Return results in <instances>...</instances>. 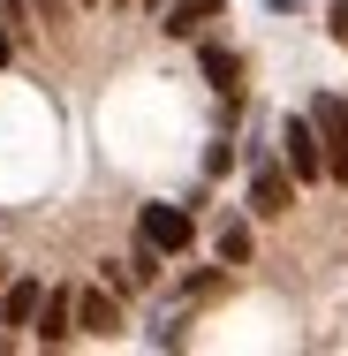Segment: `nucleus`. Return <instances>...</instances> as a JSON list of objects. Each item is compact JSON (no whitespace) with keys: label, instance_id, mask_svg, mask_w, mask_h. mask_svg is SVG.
Wrapping results in <instances>:
<instances>
[{"label":"nucleus","instance_id":"nucleus-7","mask_svg":"<svg viewBox=\"0 0 348 356\" xmlns=\"http://www.w3.org/2000/svg\"><path fill=\"white\" fill-rule=\"evenodd\" d=\"M212 15H219V0H159V31L167 38H197Z\"/></svg>","mask_w":348,"mask_h":356},{"label":"nucleus","instance_id":"nucleus-8","mask_svg":"<svg viewBox=\"0 0 348 356\" xmlns=\"http://www.w3.org/2000/svg\"><path fill=\"white\" fill-rule=\"evenodd\" d=\"M212 258L235 273V266H250V220L242 213H219V227H212Z\"/></svg>","mask_w":348,"mask_h":356},{"label":"nucleus","instance_id":"nucleus-3","mask_svg":"<svg viewBox=\"0 0 348 356\" xmlns=\"http://www.w3.org/2000/svg\"><path fill=\"white\" fill-rule=\"evenodd\" d=\"M31 341H38V349H69V341H76V288H46V296H38Z\"/></svg>","mask_w":348,"mask_h":356},{"label":"nucleus","instance_id":"nucleus-12","mask_svg":"<svg viewBox=\"0 0 348 356\" xmlns=\"http://www.w3.org/2000/svg\"><path fill=\"white\" fill-rule=\"evenodd\" d=\"M326 38H333V46H348V0H333V8H326Z\"/></svg>","mask_w":348,"mask_h":356},{"label":"nucleus","instance_id":"nucleus-5","mask_svg":"<svg viewBox=\"0 0 348 356\" xmlns=\"http://www.w3.org/2000/svg\"><path fill=\"white\" fill-rule=\"evenodd\" d=\"M288 205H295V175H288L273 152H265V159L250 167V213H258V220H280Z\"/></svg>","mask_w":348,"mask_h":356},{"label":"nucleus","instance_id":"nucleus-1","mask_svg":"<svg viewBox=\"0 0 348 356\" xmlns=\"http://www.w3.org/2000/svg\"><path fill=\"white\" fill-rule=\"evenodd\" d=\"M310 129H318V152H326V182H348V99L341 91L310 99Z\"/></svg>","mask_w":348,"mask_h":356},{"label":"nucleus","instance_id":"nucleus-20","mask_svg":"<svg viewBox=\"0 0 348 356\" xmlns=\"http://www.w3.org/2000/svg\"><path fill=\"white\" fill-rule=\"evenodd\" d=\"M144 8H159V0H144Z\"/></svg>","mask_w":348,"mask_h":356},{"label":"nucleus","instance_id":"nucleus-15","mask_svg":"<svg viewBox=\"0 0 348 356\" xmlns=\"http://www.w3.org/2000/svg\"><path fill=\"white\" fill-rule=\"evenodd\" d=\"M0 23H31V0H0Z\"/></svg>","mask_w":348,"mask_h":356},{"label":"nucleus","instance_id":"nucleus-13","mask_svg":"<svg viewBox=\"0 0 348 356\" xmlns=\"http://www.w3.org/2000/svg\"><path fill=\"white\" fill-rule=\"evenodd\" d=\"M69 8H76V0H31V15H38V23H69Z\"/></svg>","mask_w":348,"mask_h":356},{"label":"nucleus","instance_id":"nucleus-16","mask_svg":"<svg viewBox=\"0 0 348 356\" xmlns=\"http://www.w3.org/2000/svg\"><path fill=\"white\" fill-rule=\"evenodd\" d=\"M265 8H273V15H295V8H303V0H265Z\"/></svg>","mask_w":348,"mask_h":356},{"label":"nucleus","instance_id":"nucleus-18","mask_svg":"<svg viewBox=\"0 0 348 356\" xmlns=\"http://www.w3.org/2000/svg\"><path fill=\"white\" fill-rule=\"evenodd\" d=\"M76 8H106V0H76ZM114 8H129V0H114Z\"/></svg>","mask_w":348,"mask_h":356},{"label":"nucleus","instance_id":"nucleus-9","mask_svg":"<svg viewBox=\"0 0 348 356\" xmlns=\"http://www.w3.org/2000/svg\"><path fill=\"white\" fill-rule=\"evenodd\" d=\"M197 69H205V83L219 91V99H227V91H242V54H235V46H205V54H197Z\"/></svg>","mask_w":348,"mask_h":356},{"label":"nucleus","instance_id":"nucleus-10","mask_svg":"<svg viewBox=\"0 0 348 356\" xmlns=\"http://www.w3.org/2000/svg\"><path fill=\"white\" fill-rule=\"evenodd\" d=\"M8 296H0V326H31V311H38V281L23 273V281H0Z\"/></svg>","mask_w":348,"mask_h":356},{"label":"nucleus","instance_id":"nucleus-2","mask_svg":"<svg viewBox=\"0 0 348 356\" xmlns=\"http://www.w3.org/2000/svg\"><path fill=\"white\" fill-rule=\"evenodd\" d=\"M273 144H288V175H295V190H303V182H326V152H318L310 114H280V137Z\"/></svg>","mask_w":348,"mask_h":356},{"label":"nucleus","instance_id":"nucleus-19","mask_svg":"<svg viewBox=\"0 0 348 356\" xmlns=\"http://www.w3.org/2000/svg\"><path fill=\"white\" fill-rule=\"evenodd\" d=\"M0 281H8V258H0Z\"/></svg>","mask_w":348,"mask_h":356},{"label":"nucleus","instance_id":"nucleus-6","mask_svg":"<svg viewBox=\"0 0 348 356\" xmlns=\"http://www.w3.org/2000/svg\"><path fill=\"white\" fill-rule=\"evenodd\" d=\"M114 326H122V303H114V288H83V296H76V334L106 341Z\"/></svg>","mask_w":348,"mask_h":356},{"label":"nucleus","instance_id":"nucleus-17","mask_svg":"<svg viewBox=\"0 0 348 356\" xmlns=\"http://www.w3.org/2000/svg\"><path fill=\"white\" fill-rule=\"evenodd\" d=\"M0 69H8V23H0Z\"/></svg>","mask_w":348,"mask_h":356},{"label":"nucleus","instance_id":"nucleus-14","mask_svg":"<svg viewBox=\"0 0 348 356\" xmlns=\"http://www.w3.org/2000/svg\"><path fill=\"white\" fill-rule=\"evenodd\" d=\"M227 167H235V144L219 137V144H212V152H205V175H227Z\"/></svg>","mask_w":348,"mask_h":356},{"label":"nucleus","instance_id":"nucleus-11","mask_svg":"<svg viewBox=\"0 0 348 356\" xmlns=\"http://www.w3.org/2000/svg\"><path fill=\"white\" fill-rule=\"evenodd\" d=\"M122 266H129V281H159V250H151L144 235H137V250H129Z\"/></svg>","mask_w":348,"mask_h":356},{"label":"nucleus","instance_id":"nucleus-4","mask_svg":"<svg viewBox=\"0 0 348 356\" xmlns=\"http://www.w3.org/2000/svg\"><path fill=\"white\" fill-rule=\"evenodd\" d=\"M137 235L159 250V258H174V250H190V235H197V220L182 213V205H144L137 213Z\"/></svg>","mask_w":348,"mask_h":356}]
</instances>
